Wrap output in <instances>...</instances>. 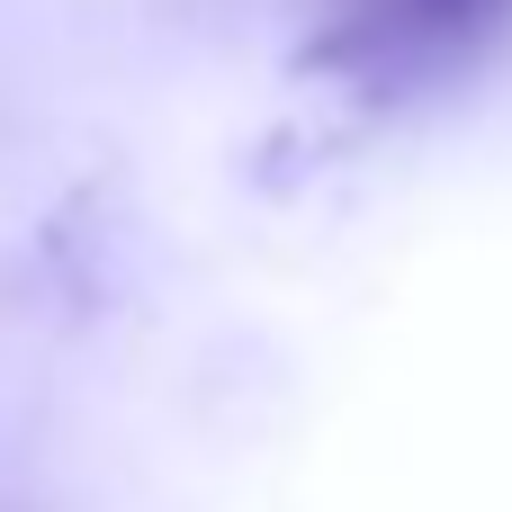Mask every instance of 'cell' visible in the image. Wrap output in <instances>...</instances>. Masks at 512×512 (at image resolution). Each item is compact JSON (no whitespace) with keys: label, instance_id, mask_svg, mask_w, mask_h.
Wrapping results in <instances>:
<instances>
[{"label":"cell","instance_id":"6da1fadb","mask_svg":"<svg viewBox=\"0 0 512 512\" xmlns=\"http://www.w3.org/2000/svg\"><path fill=\"white\" fill-rule=\"evenodd\" d=\"M504 18V0H378V27L396 45H468Z\"/></svg>","mask_w":512,"mask_h":512}]
</instances>
